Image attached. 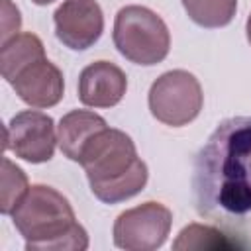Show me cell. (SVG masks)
I'll return each instance as SVG.
<instances>
[{
	"mask_svg": "<svg viewBox=\"0 0 251 251\" xmlns=\"http://www.w3.org/2000/svg\"><path fill=\"white\" fill-rule=\"evenodd\" d=\"M43 57H45V47L35 33H29V31L18 33L2 43V49H0L2 76L8 82H12L22 69H25L33 61Z\"/></svg>",
	"mask_w": 251,
	"mask_h": 251,
	"instance_id": "obj_12",
	"label": "cell"
},
{
	"mask_svg": "<svg viewBox=\"0 0 251 251\" xmlns=\"http://www.w3.org/2000/svg\"><path fill=\"white\" fill-rule=\"evenodd\" d=\"M20 25H22L20 10L10 0H2V43L18 35Z\"/></svg>",
	"mask_w": 251,
	"mask_h": 251,
	"instance_id": "obj_16",
	"label": "cell"
},
{
	"mask_svg": "<svg viewBox=\"0 0 251 251\" xmlns=\"http://www.w3.org/2000/svg\"><path fill=\"white\" fill-rule=\"evenodd\" d=\"M78 165L84 169L92 194L104 204H118L139 194L147 184V165L137 157L133 139L116 127L96 131L82 147Z\"/></svg>",
	"mask_w": 251,
	"mask_h": 251,
	"instance_id": "obj_2",
	"label": "cell"
},
{
	"mask_svg": "<svg viewBox=\"0 0 251 251\" xmlns=\"http://www.w3.org/2000/svg\"><path fill=\"white\" fill-rule=\"evenodd\" d=\"M147 102L155 120L171 127H182L198 118L204 94L192 73L175 69L163 73L151 84Z\"/></svg>",
	"mask_w": 251,
	"mask_h": 251,
	"instance_id": "obj_5",
	"label": "cell"
},
{
	"mask_svg": "<svg viewBox=\"0 0 251 251\" xmlns=\"http://www.w3.org/2000/svg\"><path fill=\"white\" fill-rule=\"evenodd\" d=\"M173 214L161 202H143L122 212L114 222V245L126 251H155L171 231Z\"/></svg>",
	"mask_w": 251,
	"mask_h": 251,
	"instance_id": "obj_6",
	"label": "cell"
},
{
	"mask_svg": "<svg viewBox=\"0 0 251 251\" xmlns=\"http://www.w3.org/2000/svg\"><path fill=\"white\" fill-rule=\"evenodd\" d=\"M192 192L200 216L241 222L251 214V118H227L194 157Z\"/></svg>",
	"mask_w": 251,
	"mask_h": 251,
	"instance_id": "obj_1",
	"label": "cell"
},
{
	"mask_svg": "<svg viewBox=\"0 0 251 251\" xmlns=\"http://www.w3.org/2000/svg\"><path fill=\"white\" fill-rule=\"evenodd\" d=\"M114 45L122 57L151 67L169 55L171 33L161 16L145 6H124L114 20Z\"/></svg>",
	"mask_w": 251,
	"mask_h": 251,
	"instance_id": "obj_4",
	"label": "cell"
},
{
	"mask_svg": "<svg viewBox=\"0 0 251 251\" xmlns=\"http://www.w3.org/2000/svg\"><path fill=\"white\" fill-rule=\"evenodd\" d=\"M27 190H29V184H27L25 173L8 157H4L2 159V202H0L2 214L10 216L16 210V206L22 202V198L27 194Z\"/></svg>",
	"mask_w": 251,
	"mask_h": 251,
	"instance_id": "obj_15",
	"label": "cell"
},
{
	"mask_svg": "<svg viewBox=\"0 0 251 251\" xmlns=\"http://www.w3.org/2000/svg\"><path fill=\"white\" fill-rule=\"evenodd\" d=\"M239 247L237 241L227 239L226 233L212 226L202 224H188L180 229L176 239L173 241V249L176 251H190V249H233Z\"/></svg>",
	"mask_w": 251,
	"mask_h": 251,
	"instance_id": "obj_14",
	"label": "cell"
},
{
	"mask_svg": "<svg viewBox=\"0 0 251 251\" xmlns=\"http://www.w3.org/2000/svg\"><path fill=\"white\" fill-rule=\"evenodd\" d=\"M27 251H84L88 233L71 202L53 186L33 184L10 214Z\"/></svg>",
	"mask_w": 251,
	"mask_h": 251,
	"instance_id": "obj_3",
	"label": "cell"
},
{
	"mask_svg": "<svg viewBox=\"0 0 251 251\" xmlns=\"http://www.w3.org/2000/svg\"><path fill=\"white\" fill-rule=\"evenodd\" d=\"M108 124L102 116L88 112V110H73L65 114L59 122L57 127V137H59V147L63 155L75 163H78L82 147L90 141V137L104 129Z\"/></svg>",
	"mask_w": 251,
	"mask_h": 251,
	"instance_id": "obj_11",
	"label": "cell"
},
{
	"mask_svg": "<svg viewBox=\"0 0 251 251\" xmlns=\"http://www.w3.org/2000/svg\"><path fill=\"white\" fill-rule=\"evenodd\" d=\"M22 102L31 108H51L57 106L65 92L63 73L47 57L33 61L22 69L10 82Z\"/></svg>",
	"mask_w": 251,
	"mask_h": 251,
	"instance_id": "obj_9",
	"label": "cell"
},
{
	"mask_svg": "<svg viewBox=\"0 0 251 251\" xmlns=\"http://www.w3.org/2000/svg\"><path fill=\"white\" fill-rule=\"evenodd\" d=\"M188 18L208 29L227 25L237 10V0H180Z\"/></svg>",
	"mask_w": 251,
	"mask_h": 251,
	"instance_id": "obj_13",
	"label": "cell"
},
{
	"mask_svg": "<svg viewBox=\"0 0 251 251\" xmlns=\"http://www.w3.org/2000/svg\"><path fill=\"white\" fill-rule=\"evenodd\" d=\"M245 31H247V41H249V45H251V14H249V18H247V24H245Z\"/></svg>",
	"mask_w": 251,
	"mask_h": 251,
	"instance_id": "obj_17",
	"label": "cell"
},
{
	"mask_svg": "<svg viewBox=\"0 0 251 251\" xmlns=\"http://www.w3.org/2000/svg\"><path fill=\"white\" fill-rule=\"evenodd\" d=\"M59 143L55 122L39 110L18 112L6 126L4 149L27 163H47Z\"/></svg>",
	"mask_w": 251,
	"mask_h": 251,
	"instance_id": "obj_7",
	"label": "cell"
},
{
	"mask_svg": "<svg viewBox=\"0 0 251 251\" xmlns=\"http://www.w3.org/2000/svg\"><path fill=\"white\" fill-rule=\"evenodd\" d=\"M33 4H37V6H47V4H51V2H55V0H31Z\"/></svg>",
	"mask_w": 251,
	"mask_h": 251,
	"instance_id": "obj_18",
	"label": "cell"
},
{
	"mask_svg": "<svg viewBox=\"0 0 251 251\" xmlns=\"http://www.w3.org/2000/svg\"><path fill=\"white\" fill-rule=\"evenodd\" d=\"M57 39L73 49L92 47L104 31V14L96 0H65L53 14Z\"/></svg>",
	"mask_w": 251,
	"mask_h": 251,
	"instance_id": "obj_8",
	"label": "cell"
},
{
	"mask_svg": "<svg viewBox=\"0 0 251 251\" xmlns=\"http://www.w3.org/2000/svg\"><path fill=\"white\" fill-rule=\"evenodd\" d=\"M127 90L126 73L110 61H94L78 75V100L90 108H112Z\"/></svg>",
	"mask_w": 251,
	"mask_h": 251,
	"instance_id": "obj_10",
	"label": "cell"
}]
</instances>
